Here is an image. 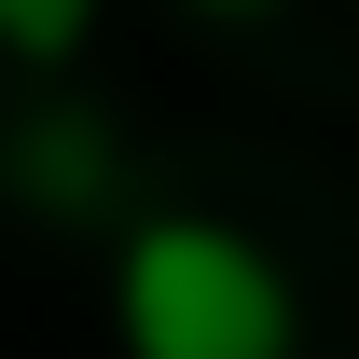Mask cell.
I'll return each instance as SVG.
<instances>
[{
	"label": "cell",
	"instance_id": "cell-1",
	"mask_svg": "<svg viewBox=\"0 0 359 359\" xmlns=\"http://www.w3.org/2000/svg\"><path fill=\"white\" fill-rule=\"evenodd\" d=\"M111 332L125 359H290V276L235 222H138L111 249Z\"/></svg>",
	"mask_w": 359,
	"mask_h": 359
},
{
	"label": "cell",
	"instance_id": "cell-2",
	"mask_svg": "<svg viewBox=\"0 0 359 359\" xmlns=\"http://www.w3.org/2000/svg\"><path fill=\"white\" fill-rule=\"evenodd\" d=\"M83 28H97V0H0V55L14 69H69Z\"/></svg>",
	"mask_w": 359,
	"mask_h": 359
},
{
	"label": "cell",
	"instance_id": "cell-3",
	"mask_svg": "<svg viewBox=\"0 0 359 359\" xmlns=\"http://www.w3.org/2000/svg\"><path fill=\"white\" fill-rule=\"evenodd\" d=\"M14 180H42V208L97 194V125H42V152H14Z\"/></svg>",
	"mask_w": 359,
	"mask_h": 359
},
{
	"label": "cell",
	"instance_id": "cell-4",
	"mask_svg": "<svg viewBox=\"0 0 359 359\" xmlns=\"http://www.w3.org/2000/svg\"><path fill=\"white\" fill-rule=\"evenodd\" d=\"M194 14H263V0H194Z\"/></svg>",
	"mask_w": 359,
	"mask_h": 359
}]
</instances>
